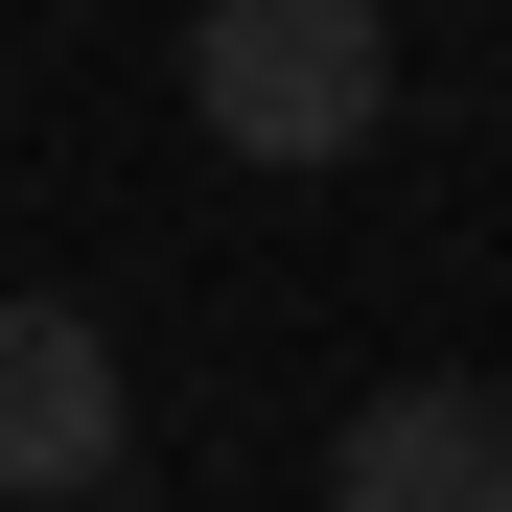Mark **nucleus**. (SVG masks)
Wrapping results in <instances>:
<instances>
[{"instance_id":"obj_1","label":"nucleus","mask_w":512,"mask_h":512,"mask_svg":"<svg viewBox=\"0 0 512 512\" xmlns=\"http://www.w3.org/2000/svg\"><path fill=\"white\" fill-rule=\"evenodd\" d=\"M187 117L280 187L373 163L396 140V0H187Z\"/></svg>"},{"instance_id":"obj_2","label":"nucleus","mask_w":512,"mask_h":512,"mask_svg":"<svg viewBox=\"0 0 512 512\" xmlns=\"http://www.w3.org/2000/svg\"><path fill=\"white\" fill-rule=\"evenodd\" d=\"M140 443V373L94 303H0V512H94Z\"/></svg>"},{"instance_id":"obj_3","label":"nucleus","mask_w":512,"mask_h":512,"mask_svg":"<svg viewBox=\"0 0 512 512\" xmlns=\"http://www.w3.org/2000/svg\"><path fill=\"white\" fill-rule=\"evenodd\" d=\"M326 512H512V396L489 373H373L350 443H326Z\"/></svg>"}]
</instances>
